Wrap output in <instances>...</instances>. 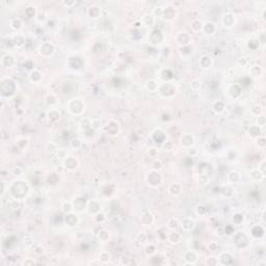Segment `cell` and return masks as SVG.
Wrapping results in <instances>:
<instances>
[{"instance_id":"6da1fadb","label":"cell","mask_w":266,"mask_h":266,"mask_svg":"<svg viewBox=\"0 0 266 266\" xmlns=\"http://www.w3.org/2000/svg\"><path fill=\"white\" fill-rule=\"evenodd\" d=\"M69 107L74 114H80L84 110V104L80 99H73L69 104Z\"/></svg>"},{"instance_id":"7a4b0ae2","label":"cell","mask_w":266,"mask_h":266,"mask_svg":"<svg viewBox=\"0 0 266 266\" xmlns=\"http://www.w3.org/2000/svg\"><path fill=\"white\" fill-rule=\"evenodd\" d=\"M147 181L150 185L152 186H158L160 185L161 182H162V178L159 174H158V171H151L147 177Z\"/></svg>"},{"instance_id":"3957f363","label":"cell","mask_w":266,"mask_h":266,"mask_svg":"<svg viewBox=\"0 0 266 266\" xmlns=\"http://www.w3.org/2000/svg\"><path fill=\"white\" fill-rule=\"evenodd\" d=\"M160 94L165 97H168V96L174 95L176 92V86H174L171 83H164L162 86L160 87Z\"/></svg>"},{"instance_id":"277c9868","label":"cell","mask_w":266,"mask_h":266,"mask_svg":"<svg viewBox=\"0 0 266 266\" xmlns=\"http://www.w3.org/2000/svg\"><path fill=\"white\" fill-rule=\"evenodd\" d=\"M162 38H163V35H162V33H161L160 30H154V31L150 34L149 41H150V43L153 44V45H158V44L161 43Z\"/></svg>"},{"instance_id":"5b68a950","label":"cell","mask_w":266,"mask_h":266,"mask_svg":"<svg viewBox=\"0 0 266 266\" xmlns=\"http://www.w3.org/2000/svg\"><path fill=\"white\" fill-rule=\"evenodd\" d=\"M53 51H54V47L50 43H44L40 47V53L44 56H49L53 53Z\"/></svg>"},{"instance_id":"8992f818","label":"cell","mask_w":266,"mask_h":266,"mask_svg":"<svg viewBox=\"0 0 266 266\" xmlns=\"http://www.w3.org/2000/svg\"><path fill=\"white\" fill-rule=\"evenodd\" d=\"M106 129H107V133H108L109 135H112V136L117 135L119 130V124H117V122H115V121H110V122L107 124Z\"/></svg>"},{"instance_id":"52a82bcc","label":"cell","mask_w":266,"mask_h":266,"mask_svg":"<svg viewBox=\"0 0 266 266\" xmlns=\"http://www.w3.org/2000/svg\"><path fill=\"white\" fill-rule=\"evenodd\" d=\"M193 142H194V138H193V136L191 135V134H189V133H186V134L182 135V137H181V144H182L184 147L190 148L193 144Z\"/></svg>"},{"instance_id":"ba28073f","label":"cell","mask_w":266,"mask_h":266,"mask_svg":"<svg viewBox=\"0 0 266 266\" xmlns=\"http://www.w3.org/2000/svg\"><path fill=\"white\" fill-rule=\"evenodd\" d=\"M162 17H164L166 20H171L176 17V11L174 7L171 6H167L162 11Z\"/></svg>"},{"instance_id":"9c48e42d","label":"cell","mask_w":266,"mask_h":266,"mask_svg":"<svg viewBox=\"0 0 266 266\" xmlns=\"http://www.w3.org/2000/svg\"><path fill=\"white\" fill-rule=\"evenodd\" d=\"M65 168H68L70 171H73L78 166V161L74 157H68L65 161Z\"/></svg>"},{"instance_id":"30bf717a","label":"cell","mask_w":266,"mask_h":266,"mask_svg":"<svg viewBox=\"0 0 266 266\" xmlns=\"http://www.w3.org/2000/svg\"><path fill=\"white\" fill-rule=\"evenodd\" d=\"M65 223H67L69 227L73 228V227H75V225L78 223V218H77L76 215L73 214V213H69V214L67 215V217H65Z\"/></svg>"},{"instance_id":"8fae6325","label":"cell","mask_w":266,"mask_h":266,"mask_svg":"<svg viewBox=\"0 0 266 266\" xmlns=\"http://www.w3.org/2000/svg\"><path fill=\"white\" fill-rule=\"evenodd\" d=\"M177 41H178V43L180 44V45H183V46H187L188 44H189L190 42V36L187 34V33L185 32H182L180 33L179 35H178V38H177Z\"/></svg>"},{"instance_id":"7c38bea8","label":"cell","mask_w":266,"mask_h":266,"mask_svg":"<svg viewBox=\"0 0 266 266\" xmlns=\"http://www.w3.org/2000/svg\"><path fill=\"white\" fill-rule=\"evenodd\" d=\"M87 13H88V15H90V17H92V18H94V19H97L99 16H100V7L97 5H92L88 7V11H87Z\"/></svg>"},{"instance_id":"4fadbf2b","label":"cell","mask_w":266,"mask_h":266,"mask_svg":"<svg viewBox=\"0 0 266 266\" xmlns=\"http://www.w3.org/2000/svg\"><path fill=\"white\" fill-rule=\"evenodd\" d=\"M182 228L185 231H190L194 228V221L190 218H186L182 221Z\"/></svg>"},{"instance_id":"5bb4252c","label":"cell","mask_w":266,"mask_h":266,"mask_svg":"<svg viewBox=\"0 0 266 266\" xmlns=\"http://www.w3.org/2000/svg\"><path fill=\"white\" fill-rule=\"evenodd\" d=\"M252 235L256 238H261L264 235V229L261 225H256L252 230Z\"/></svg>"},{"instance_id":"9a60e30c","label":"cell","mask_w":266,"mask_h":266,"mask_svg":"<svg viewBox=\"0 0 266 266\" xmlns=\"http://www.w3.org/2000/svg\"><path fill=\"white\" fill-rule=\"evenodd\" d=\"M248 133H250V135L252 136V137H259V136H261V128L259 127V126H250V129H248Z\"/></svg>"},{"instance_id":"2e32d148","label":"cell","mask_w":266,"mask_h":266,"mask_svg":"<svg viewBox=\"0 0 266 266\" xmlns=\"http://www.w3.org/2000/svg\"><path fill=\"white\" fill-rule=\"evenodd\" d=\"M200 65H201V67H202V68H204V69L210 68V65H212L211 58H210L208 55H204L201 59H200Z\"/></svg>"},{"instance_id":"e0dca14e","label":"cell","mask_w":266,"mask_h":266,"mask_svg":"<svg viewBox=\"0 0 266 266\" xmlns=\"http://www.w3.org/2000/svg\"><path fill=\"white\" fill-rule=\"evenodd\" d=\"M87 208H88V211H90V213H99V211H100V205H99L98 202H96V201L90 202Z\"/></svg>"},{"instance_id":"ac0fdd59","label":"cell","mask_w":266,"mask_h":266,"mask_svg":"<svg viewBox=\"0 0 266 266\" xmlns=\"http://www.w3.org/2000/svg\"><path fill=\"white\" fill-rule=\"evenodd\" d=\"M223 23L227 27H231L232 25L234 24V16H232L231 14L225 15L223 18Z\"/></svg>"},{"instance_id":"d6986e66","label":"cell","mask_w":266,"mask_h":266,"mask_svg":"<svg viewBox=\"0 0 266 266\" xmlns=\"http://www.w3.org/2000/svg\"><path fill=\"white\" fill-rule=\"evenodd\" d=\"M169 192L173 194V196H178L181 192V186L177 183H174L169 186Z\"/></svg>"},{"instance_id":"ffe728a7","label":"cell","mask_w":266,"mask_h":266,"mask_svg":"<svg viewBox=\"0 0 266 266\" xmlns=\"http://www.w3.org/2000/svg\"><path fill=\"white\" fill-rule=\"evenodd\" d=\"M154 138L157 140V142H163V140L165 138V134H164V132L161 131L160 129H158V130H156L154 133Z\"/></svg>"},{"instance_id":"44dd1931","label":"cell","mask_w":266,"mask_h":266,"mask_svg":"<svg viewBox=\"0 0 266 266\" xmlns=\"http://www.w3.org/2000/svg\"><path fill=\"white\" fill-rule=\"evenodd\" d=\"M168 240H169L171 243L177 244V243H179V242L181 241V235H180L179 233H171L169 234V236H168Z\"/></svg>"},{"instance_id":"7402d4cb","label":"cell","mask_w":266,"mask_h":266,"mask_svg":"<svg viewBox=\"0 0 266 266\" xmlns=\"http://www.w3.org/2000/svg\"><path fill=\"white\" fill-rule=\"evenodd\" d=\"M60 117V113L57 110H54V109H52L51 111L48 113V119H49V121H51V122H56L57 119H59Z\"/></svg>"},{"instance_id":"603a6c76","label":"cell","mask_w":266,"mask_h":266,"mask_svg":"<svg viewBox=\"0 0 266 266\" xmlns=\"http://www.w3.org/2000/svg\"><path fill=\"white\" fill-rule=\"evenodd\" d=\"M220 262L221 264H225V265H228V264L232 263V256L229 254V252H225L221 255V258H220Z\"/></svg>"},{"instance_id":"cb8c5ba5","label":"cell","mask_w":266,"mask_h":266,"mask_svg":"<svg viewBox=\"0 0 266 266\" xmlns=\"http://www.w3.org/2000/svg\"><path fill=\"white\" fill-rule=\"evenodd\" d=\"M250 177L254 180H256V181H260V180H262L264 178V175L259 169H255V171H252L250 173Z\"/></svg>"},{"instance_id":"d4e9b609","label":"cell","mask_w":266,"mask_h":266,"mask_svg":"<svg viewBox=\"0 0 266 266\" xmlns=\"http://www.w3.org/2000/svg\"><path fill=\"white\" fill-rule=\"evenodd\" d=\"M204 30H205V32L209 33V34H211V33H213L215 31V26L213 23H211V22H208V23H206V24L203 26Z\"/></svg>"},{"instance_id":"484cf974","label":"cell","mask_w":266,"mask_h":266,"mask_svg":"<svg viewBox=\"0 0 266 266\" xmlns=\"http://www.w3.org/2000/svg\"><path fill=\"white\" fill-rule=\"evenodd\" d=\"M185 260L187 261L188 263L193 264L196 260V255L193 252H188L187 254L185 255Z\"/></svg>"},{"instance_id":"4316f807","label":"cell","mask_w":266,"mask_h":266,"mask_svg":"<svg viewBox=\"0 0 266 266\" xmlns=\"http://www.w3.org/2000/svg\"><path fill=\"white\" fill-rule=\"evenodd\" d=\"M144 24L148 25V26H152L155 22L154 16H153V15H146V16L144 17Z\"/></svg>"},{"instance_id":"83f0119b","label":"cell","mask_w":266,"mask_h":266,"mask_svg":"<svg viewBox=\"0 0 266 266\" xmlns=\"http://www.w3.org/2000/svg\"><path fill=\"white\" fill-rule=\"evenodd\" d=\"M223 108H225V104H223V102H220V101H217L216 103L213 105V109H214V111L217 112V113H220V112L223 110Z\"/></svg>"},{"instance_id":"f1b7e54d","label":"cell","mask_w":266,"mask_h":266,"mask_svg":"<svg viewBox=\"0 0 266 266\" xmlns=\"http://www.w3.org/2000/svg\"><path fill=\"white\" fill-rule=\"evenodd\" d=\"M141 221H142V223H144V225H150V223L153 221L152 214H151V213H146L144 216L141 217Z\"/></svg>"},{"instance_id":"f546056e","label":"cell","mask_w":266,"mask_h":266,"mask_svg":"<svg viewBox=\"0 0 266 266\" xmlns=\"http://www.w3.org/2000/svg\"><path fill=\"white\" fill-rule=\"evenodd\" d=\"M262 72H263V70H262L260 65H255V67H252L250 69V74L252 76H259V75L262 74Z\"/></svg>"},{"instance_id":"4dcf8cb0","label":"cell","mask_w":266,"mask_h":266,"mask_svg":"<svg viewBox=\"0 0 266 266\" xmlns=\"http://www.w3.org/2000/svg\"><path fill=\"white\" fill-rule=\"evenodd\" d=\"M41 78H42V75L38 71H33V72H31V75H30V79H31V81L38 82V81H40V79Z\"/></svg>"},{"instance_id":"1f68e13d","label":"cell","mask_w":266,"mask_h":266,"mask_svg":"<svg viewBox=\"0 0 266 266\" xmlns=\"http://www.w3.org/2000/svg\"><path fill=\"white\" fill-rule=\"evenodd\" d=\"M11 27L14 28V29L19 30L20 28L22 27V21L20 19H14L13 21H11Z\"/></svg>"},{"instance_id":"d6a6232c","label":"cell","mask_w":266,"mask_h":266,"mask_svg":"<svg viewBox=\"0 0 266 266\" xmlns=\"http://www.w3.org/2000/svg\"><path fill=\"white\" fill-rule=\"evenodd\" d=\"M191 27H192V29L194 30V31H200V30L203 28V24H202L201 21L196 20V21L192 22V25H191Z\"/></svg>"},{"instance_id":"836d02e7","label":"cell","mask_w":266,"mask_h":266,"mask_svg":"<svg viewBox=\"0 0 266 266\" xmlns=\"http://www.w3.org/2000/svg\"><path fill=\"white\" fill-rule=\"evenodd\" d=\"M229 179H230V181L233 183L235 182H238L239 180H240V176H239L238 173H236V171H233V173H231V174L229 175Z\"/></svg>"},{"instance_id":"e575fe53","label":"cell","mask_w":266,"mask_h":266,"mask_svg":"<svg viewBox=\"0 0 266 266\" xmlns=\"http://www.w3.org/2000/svg\"><path fill=\"white\" fill-rule=\"evenodd\" d=\"M266 139L264 136H259V137H257V144H258L259 148H265L266 146Z\"/></svg>"},{"instance_id":"d590c367","label":"cell","mask_w":266,"mask_h":266,"mask_svg":"<svg viewBox=\"0 0 266 266\" xmlns=\"http://www.w3.org/2000/svg\"><path fill=\"white\" fill-rule=\"evenodd\" d=\"M262 111H263V109H262V106L261 105H256L252 108V112L254 114H256V115L262 114Z\"/></svg>"},{"instance_id":"8d00e7d4","label":"cell","mask_w":266,"mask_h":266,"mask_svg":"<svg viewBox=\"0 0 266 266\" xmlns=\"http://www.w3.org/2000/svg\"><path fill=\"white\" fill-rule=\"evenodd\" d=\"M152 166H153V168H154V171H159V169L162 168V162H161L160 160L156 159V160L153 161Z\"/></svg>"},{"instance_id":"74e56055","label":"cell","mask_w":266,"mask_h":266,"mask_svg":"<svg viewBox=\"0 0 266 266\" xmlns=\"http://www.w3.org/2000/svg\"><path fill=\"white\" fill-rule=\"evenodd\" d=\"M168 227L171 229H173V230H175V229H177L179 227V221L177 219H175V218H171V219L168 221Z\"/></svg>"},{"instance_id":"f35d334b","label":"cell","mask_w":266,"mask_h":266,"mask_svg":"<svg viewBox=\"0 0 266 266\" xmlns=\"http://www.w3.org/2000/svg\"><path fill=\"white\" fill-rule=\"evenodd\" d=\"M147 88L149 90H155L157 88V83L154 80H149L147 83Z\"/></svg>"},{"instance_id":"ab89813d","label":"cell","mask_w":266,"mask_h":266,"mask_svg":"<svg viewBox=\"0 0 266 266\" xmlns=\"http://www.w3.org/2000/svg\"><path fill=\"white\" fill-rule=\"evenodd\" d=\"M47 104L50 106L54 105V104H56V98H55L53 95H49L48 97H47V100H46Z\"/></svg>"},{"instance_id":"60d3db41","label":"cell","mask_w":266,"mask_h":266,"mask_svg":"<svg viewBox=\"0 0 266 266\" xmlns=\"http://www.w3.org/2000/svg\"><path fill=\"white\" fill-rule=\"evenodd\" d=\"M233 220H234V223H242V220H243V215L240 214V213H237V214L234 215Z\"/></svg>"},{"instance_id":"b9f144b4","label":"cell","mask_w":266,"mask_h":266,"mask_svg":"<svg viewBox=\"0 0 266 266\" xmlns=\"http://www.w3.org/2000/svg\"><path fill=\"white\" fill-rule=\"evenodd\" d=\"M108 237H109V235L106 231H101L100 234H99V238H100L102 241H106V240L108 239Z\"/></svg>"},{"instance_id":"7bdbcfd3","label":"cell","mask_w":266,"mask_h":266,"mask_svg":"<svg viewBox=\"0 0 266 266\" xmlns=\"http://www.w3.org/2000/svg\"><path fill=\"white\" fill-rule=\"evenodd\" d=\"M72 208H73V206L70 203H65L63 205V210L65 212H67V213H70L72 211Z\"/></svg>"},{"instance_id":"ee69618b","label":"cell","mask_w":266,"mask_h":266,"mask_svg":"<svg viewBox=\"0 0 266 266\" xmlns=\"http://www.w3.org/2000/svg\"><path fill=\"white\" fill-rule=\"evenodd\" d=\"M266 124V119L263 114H260L258 117V126H264Z\"/></svg>"},{"instance_id":"f6af8a7d","label":"cell","mask_w":266,"mask_h":266,"mask_svg":"<svg viewBox=\"0 0 266 266\" xmlns=\"http://www.w3.org/2000/svg\"><path fill=\"white\" fill-rule=\"evenodd\" d=\"M100 259H101V261L102 262H107V261L109 260V255H108V252H102L100 255Z\"/></svg>"},{"instance_id":"bcb514c9","label":"cell","mask_w":266,"mask_h":266,"mask_svg":"<svg viewBox=\"0 0 266 266\" xmlns=\"http://www.w3.org/2000/svg\"><path fill=\"white\" fill-rule=\"evenodd\" d=\"M156 252V250H155V246L154 245H148L147 246V248H146V252H147L148 255H152L153 252Z\"/></svg>"},{"instance_id":"7dc6e473","label":"cell","mask_w":266,"mask_h":266,"mask_svg":"<svg viewBox=\"0 0 266 266\" xmlns=\"http://www.w3.org/2000/svg\"><path fill=\"white\" fill-rule=\"evenodd\" d=\"M101 127V122L98 121V119H95L92 122V129H98V128Z\"/></svg>"},{"instance_id":"c3c4849f","label":"cell","mask_w":266,"mask_h":266,"mask_svg":"<svg viewBox=\"0 0 266 266\" xmlns=\"http://www.w3.org/2000/svg\"><path fill=\"white\" fill-rule=\"evenodd\" d=\"M80 144H81V142H80L79 139H73V140L71 141V146L73 148H78Z\"/></svg>"},{"instance_id":"681fc988","label":"cell","mask_w":266,"mask_h":266,"mask_svg":"<svg viewBox=\"0 0 266 266\" xmlns=\"http://www.w3.org/2000/svg\"><path fill=\"white\" fill-rule=\"evenodd\" d=\"M265 164H266V161L262 160V162H261V164H260V167L258 168L259 171H260L263 175H265Z\"/></svg>"},{"instance_id":"f907efd6","label":"cell","mask_w":266,"mask_h":266,"mask_svg":"<svg viewBox=\"0 0 266 266\" xmlns=\"http://www.w3.org/2000/svg\"><path fill=\"white\" fill-rule=\"evenodd\" d=\"M225 233L227 234V235H232V234H234V229H233V227H231V225H229V227H227V228L225 229Z\"/></svg>"},{"instance_id":"816d5d0a","label":"cell","mask_w":266,"mask_h":266,"mask_svg":"<svg viewBox=\"0 0 266 266\" xmlns=\"http://www.w3.org/2000/svg\"><path fill=\"white\" fill-rule=\"evenodd\" d=\"M138 241L140 242V243H144V241H147V236H146L144 234H140V235H138Z\"/></svg>"},{"instance_id":"f5cc1de1","label":"cell","mask_w":266,"mask_h":266,"mask_svg":"<svg viewBox=\"0 0 266 266\" xmlns=\"http://www.w3.org/2000/svg\"><path fill=\"white\" fill-rule=\"evenodd\" d=\"M105 219V215L102 214V213H97V221H103Z\"/></svg>"},{"instance_id":"db71d44e","label":"cell","mask_w":266,"mask_h":266,"mask_svg":"<svg viewBox=\"0 0 266 266\" xmlns=\"http://www.w3.org/2000/svg\"><path fill=\"white\" fill-rule=\"evenodd\" d=\"M207 264H208V265H216L217 261H216V259H214V258H210L209 260H207Z\"/></svg>"},{"instance_id":"11a10c76","label":"cell","mask_w":266,"mask_h":266,"mask_svg":"<svg viewBox=\"0 0 266 266\" xmlns=\"http://www.w3.org/2000/svg\"><path fill=\"white\" fill-rule=\"evenodd\" d=\"M191 85H192V87L193 88H198L200 87V82L198 81V80H194V81H192V83H191Z\"/></svg>"},{"instance_id":"9f6ffc18","label":"cell","mask_w":266,"mask_h":266,"mask_svg":"<svg viewBox=\"0 0 266 266\" xmlns=\"http://www.w3.org/2000/svg\"><path fill=\"white\" fill-rule=\"evenodd\" d=\"M209 248L211 250H215L217 248V244L215 243V242H211V243L209 244Z\"/></svg>"},{"instance_id":"6f0895ef","label":"cell","mask_w":266,"mask_h":266,"mask_svg":"<svg viewBox=\"0 0 266 266\" xmlns=\"http://www.w3.org/2000/svg\"><path fill=\"white\" fill-rule=\"evenodd\" d=\"M196 149H194V148H189V150H188V154L191 155V157H192V156L196 154Z\"/></svg>"},{"instance_id":"680465c9","label":"cell","mask_w":266,"mask_h":266,"mask_svg":"<svg viewBox=\"0 0 266 266\" xmlns=\"http://www.w3.org/2000/svg\"><path fill=\"white\" fill-rule=\"evenodd\" d=\"M75 1H72V2H63V4L65 5H72V4H75Z\"/></svg>"}]
</instances>
